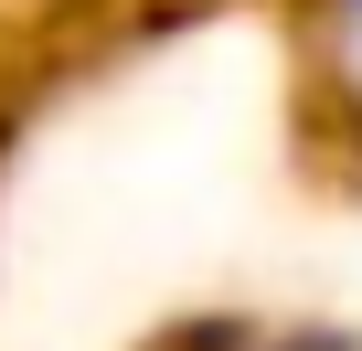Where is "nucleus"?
Masks as SVG:
<instances>
[{
    "label": "nucleus",
    "mask_w": 362,
    "mask_h": 351,
    "mask_svg": "<svg viewBox=\"0 0 362 351\" xmlns=\"http://www.w3.org/2000/svg\"><path fill=\"white\" fill-rule=\"evenodd\" d=\"M320 75H330V107L362 138V0H320Z\"/></svg>",
    "instance_id": "f257e3e1"
}]
</instances>
